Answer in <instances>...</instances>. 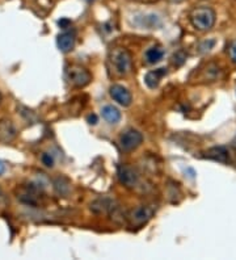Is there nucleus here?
<instances>
[{"label": "nucleus", "mask_w": 236, "mask_h": 260, "mask_svg": "<svg viewBox=\"0 0 236 260\" xmlns=\"http://www.w3.org/2000/svg\"><path fill=\"white\" fill-rule=\"evenodd\" d=\"M189 20L193 28L197 29L198 32H209L215 25V20H217V15L213 8L208 6H199L193 8L190 15H189Z\"/></svg>", "instance_id": "f257e3e1"}, {"label": "nucleus", "mask_w": 236, "mask_h": 260, "mask_svg": "<svg viewBox=\"0 0 236 260\" xmlns=\"http://www.w3.org/2000/svg\"><path fill=\"white\" fill-rule=\"evenodd\" d=\"M109 63L114 74L118 76H126L132 70V58L129 50L123 48H114L109 53Z\"/></svg>", "instance_id": "f03ea898"}, {"label": "nucleus", "mask_w": 236, "mask_h": 260, "mask_svg": "<svg viewBox=\"0 0 236 260\" xmlns=\"http://www.w3.org/2000/svg\"><path fill=\"white\" fill-rule=\"evenodd\" d=\"M155 210H156V208L154 205H138L126 214V219L129 221L131 226L141 228L152 218Z\"/></svg>", "instance_id": "7ed1b4c3"}, {"label": "nucleus", "mask_w": 236, "mask_h": 260, "mask_svg": "<svg viewBox=\"0 0 236 260\" xmlns=\"http://www.w3.org/2000/svg\"><path fill=\"white\" fill-rule=\"evenodd\" d=\"M66 79L74 87H85L92 80V75L84 67L73 64L66 70Z\"/></svg>", "instance_id": "20e7f679"}, {"label": "nucleus", "mask_w": 236, "mask_h": 260, "mask_svg": "<svg viewBox=\"0 0 236 260\" xmlns=\"http://www.w3.org/2000/svg\"><path fill=\"white\" fill-rule=\"evenodd\" d=\"M142 142H143V134L132 127L125 130L120 137V145L123 151H134L141 146Z\"/></svg>", "instance_id": "39448f33"}, {"label": "nucleus", "mask_w": 236, "mask_h": 260, "mask_svg": "<svg viewBox=\"0 0 236 260\" xmlns=\"http://www.w3.org/2000/svg\"><path fill=\"white\" fill-rule=\"evenodd\" d=\"M117 175H118V179H120L121 184L125 185L126 188H134L139 187V183H141V176H139L138 172L134 170L130 166L122 165L118 167V171H117Z\"/></svg>", "instance_id": "423d86ee"}, {"label": "nucleus", "mask_w": 236, "mask_h": 260, "mask_svg": "<svg viewBox=\"0 0 236 260\" xmlns=\"http://www.w3.org/2000/svg\"><path fill=\"white\" fill-rule=\"evenodd\" d=\"M109 95L121 107H129L132 102L131 92L126 87L121 86V84H113V86L110 87Z\"/></svg>", "instance_id": "0eeeda50"}, {"label": "nucleus", "mask_w": 236, "mask_h": 260, "mask_svg": "<svg viewBox=\"0 0 236 260\" xmlns=\"http://www.w3.org/2000/svg\"><path fill=\"white\" fill-rule=\"evenodd\" d=\"M118 209V203L112 197H100L91 204V210L96 214H108Z\"/></svg>", "instance_id": "6e6552de"}, {"label": "nucleus", "mask_w": 236, "mask_h": 260, "mask_svg": "<svg viewBox=\"0 0 236 260\" xmlns=\"http://www.w3.org/2000/svg\"><path fill=\"white\" fill-rule=\"evenodd\" d=\"M75 44H76L75 33L70 32V30L60 33V35L57 37L58 49H59L62 53H70V51H73L74 48H75Z\"/></svg>", "instance_id": "1a4fd4ad"}, {"label": "nucleus", "mask_w": 236, "mask_h": 260, "mask_svg": "<svg viewBox=\"0 0 236 260\" xmlns=\"http://www.w3.org/2000/svg\"><path fill=\"white\" fill-rule=\"evenodd\" d=\"M16 127L11 120L3 118L0 120V142L10 143L16 138Z\"/></svg>", "instance_id": "9d476101"}, {"label": "nucleus", "mask_w": 236, "mask_h": 260, "mask_svg": "<svg viewBox=\"0 0 236 260\" xmlns=\"http://www.w3.org/2000/svg\"><path fill=\"white\" fill-rule=\"evenodd\" d=\"M101 116L109 125H117L121 121V117H122L120 109L114 107V105H105V107H103Z\"/></svg>", "instance_id": "9b49d317"}, {"label": "nucleus", "mask_w": 236, "mask_h": 260, "mask_svg": "<svg viewBox=\"0 0 236 260\" xmlns=\"http://www.w3.org/2000/svg\"><path fill=\"white\" fill-rule=\"evenodd\" d=\"M167 75V69H157V70L150 71V73L146 74L145 76V83L148 88L155 89L159 84H160V80L163 79L164 76Z\"/></svg>", "instance_id": "f8f14e48"}, {"label": "nucleus", "mask_w": 236, "mask_h": 260, "mask_svg": "<svg viewBox=\"0 0 236 260\" xmlns=\"http://www.w3.org/2000/svg\"><path fill=\"white\" fill-rule=\"evenodd\" d=\"M165 51L161 46H151L150 49H147L145 53V60L146 63L148 64H156L159 63L161 59L164 58Z\"/></svg>", "instance_id": "ddd939ff"}, {"label": "nucleus", "mask_w": 236, "mask_h": 260, "mask_svg": "<svg viewBox=\"0 0 236 260\" xmlns=\"http://www.w3.org/2000/svg\"><path fill=\"white\" fill-rule=\"evenodd\" d=\"M208 156L220 163H226L228 160V151L224 147H213L208 151Z\"/></svg>", "instance_id": "4468645a"}, {"label": "nucleus", "mask_w": 236, "mask_h": 260, "mask_svg": "<svg viewBox=\"0 0 236 260\" xmlns=\"http://www.w3.org/2000/svg\"><path fill=\"white\" fill-rule=\"evenodd\" d=\"M41 160L46 167H53L54 166V158L51 154H49V152H44V154H42Z\"/></svg>", "instance_id": "2eb2a0df"}, {"label": "nucleus", "mask_w": 236, "mask_h": 260, "mask_svg": "<svg viewBox=\"0 0 236 260\" xmlns=\"http://www.w3.org/2000/svg\"><path fill=\"white\" fill-rule=\"evenodd\" d=\"M228 54H230L231 60H232L233 63H236V40L231 42L230 48H228Z\"/></svg>", "instance_id": "dca6fc26"}, {"label": "nucleus", "mask_w": 236, "mask_h": 260, "mask_svg": "<svg viewBox=\"0 0 236 260\" xmlns=\"http://www.w3.org/2000/svg\"><path fill=\"white\" fill-rule=\"evenodd\" d=\"M87 120H88V124H91V125L97 124V116H96V114H89Z\"/></svg>", "instance_id": "f3484780"}, {"label": "nucleus", "mask_w": 236, "mask_h": 260, "mask_svg": "<svg viewBox=\"0 0 236 260\" xmlns=\"http://www.w3.org/2000/svg\"><path fill=\"white\" fill-rule=\"evenodd\" d=\"M58 24H59V26H60V28H63V29H67V28H69V25H70V24H71V22H70L69 20L63 19V20H60V21L58 22Z\"/></svg>", "instance_id": "a211bd4d"}, {"label": "nucleus", "mask_w": 236, "mask_h": 260, "mask_svg": "<svg viewBox=\"0 0 236 260\" xmlns=\"http://www.w3.org/2000/svg\"><path fill=\"white\" fill-rule=\"evenodd\" d=\"M6 170H7V166L0 160V175H3L4 172H6Z\"/></svg>", "instance_id": "6ab92c4d"}, {"label": "nucleus", "mask_w": 236, "mask_h": 260, "mask_svg": "<svg viewBox=\"0 0 236 260\" xmlns=\"http://www.w3.org/2000/svg\"><path fill=\"white\" fill-rule=\"evenodd\" d=\"M168 2H171V3H181L184 0H168Z\"/></svg>", "instance_id": "aec40b11"}, {"label": "nucleus", "mask_w": 236, "mask_h": 260, "mask_svg": "<svg viewBox=\"0 0 236 260\" xmlns=\"http://www.w3.org/2000/svg\"><path fill=\"white\" fill-rule=\"evenodd\" d=\"M233 145H235V146H236V137H235V138H233Z\"/></svg>", "instance_id": "412c9836"}, {"label": "nucleus", "mask_w": 236, "mask_h": 260, "mask_svg": "<svg viewBox=\"0 0 236 260\" xmlns=\"http://www.w3.org/2000/svg\"><path fill=\"white\" fill-rule=\"evenodd\" d=\"M87 2H88V3H92V2H93V0H87Z\"/></svg>", "instance_id": "4be33fe9"}, {"label": "nucleus", "mask_w": 236, "mask_h": 260, "mask_svg": "<svg viewBox=\"0 0 236 260\" xmlns=\"http://www.w3.org/2000/svg\"><path fill=\"white\" fill-rule=\"evenodd\" d=\"M0 197H2V190H0Z\"/></svg>", "instance_id": "5701e85b"}, {"label": "nucleus", "mask_w": 236, "mask_h": 260, "mask_svg": "<svg viewBox=\"0 0 236 260\" xmlns=\"http://www.w3.org/2000/svg\"><path fill=\"white\" fill-rule=\"evenodd\" d=\"M0 102H2V95H0Z\"/></svg>", "instance_id": "b1692460"}]
</instances>
